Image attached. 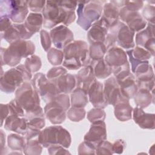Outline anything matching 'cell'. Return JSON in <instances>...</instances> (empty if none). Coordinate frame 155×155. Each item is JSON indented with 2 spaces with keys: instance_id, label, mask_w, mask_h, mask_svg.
Here are the masks:
<instances>
[{
  "instance_id": "5",
  "label": "cell",
  "mask_w": 155,
  "mask_h": 155,
  "mask_svg": "<svg viewBox=\"0 0 155 155\" xmlns=\"http://www.w3.org/2000/svg\"><path fill=\"white\" fill-rule=\"evenodd\" d=\"M102 2L99 1H84L78 2L76 13L77 24L84 30H88L92 24L102 16Z\"/></svg>"
},
{
  "instance_id": "25",
  "label": "cell",
  "mask_w": 155,
  "mask_h": 155,
  "mask_svg": "<svg viewBox=\"0 0 155 155\" xmlns=\"http://www.w3.org/2000/svg\"><path fill=\"white\" fill-rule=\"evenodd\" d=\"M53 82H54L61 94H68L71 93L76 87L75 75L68 73L62 75Z\"/></svg>"
},
{
  "instance_id": "10",
  "label": "cell",
  "mask_w": 155,
  "mask_h": 155,
  "mask_svg": "<svg viewBox=\"0 0 155 155\" xmlns=\"http://www.w3.org/2000/svg\"><path fill=\"white\" fill-rule=\"evenodd\" d=\"M30 83L39 96L47 104L61 94L54 82L49 81L47 76L42 73H36Z\"/></svg>"
},
{
  "instance_id": "48",
  "label": "cell",
  "mask_w": 155,
  "mask_h": 155,
  "mask_svg": "<svg viewBox=\"0 0 155 155\" xmlns=\"http://www.w3.org/2000/svg\"><path fill=\"white\" fill-rule=\"evenodd\" d=\"M143 5V2L142 1H125L124 7L130 11L138 12Z\"/></svg>"
},
{
  "instance_id": "38",
  "label": "cell",
  "mask_w": 155,
  "mask_h": 155,
  "mask_svg": "<svg viewBox=\"0 0 155 155\" xmlns=\"http://www.w3.org/2000/svg\"><path fill=\"white\" fill-rule=\"evenodd\" d=\"M105 112L102 108H93L91 109L87 115L88 120L91 123H94L99 121L104 120L105 119Z\"/></svg>"
},
{
  "instance_id": "31",
  "label": "cell",
  "mask_w": 155,
  "mask_h": 155,
  "mask_svg": "<svg viewBox=\"0 0 155 155\" xmlns=\"http://www.w3.org/2000/svg\"><path fill=\"white\" fill-rule=\"evenodd\" d=\"M88 102V93L82 88L76 87L71 94V107L84 108Z\"/></svg>"
},
{
  "instance_id": "45",
  "label": "cell",
  "mask_w": 155,
  "mask_h": 155,
  "mask_svg": "<svg viewBox=\"0 0 155 155\" xmlns=\"http://www.w3.org/2000/svg\"><path fill=\"white\" fill-rule=\"evenodd\" d=\"M40 38L42 47L45 51H48L51 48V39L48 31L45 30H41L40 31Z\"/></svg>"
},
{
  "instance_id": "35",
  "label": "cell",
  "mask_w": 155,
  "mask_h": 155,
  "mask_svg": "<svg viewBox=\"0 0 155 155\" xmlns=\"http://www.w3.org/2000/svg\"><path fill=\"white\" fill-rule=\"evenodd\" d=\"M47 59L49 62L54 65L58 66L62 64L64 59V52L56 48H51L47 51Z\"/></svg>"
},
{
  "instance_id": "39",
  "label": "cell",
  "mask_w": 155,
  "mask_h": 155,
  "mask_svg": "<svg viewBox=\"0 0 155 155\" xmlns=\"http://www.w3.org/2000/svg\"><path fill=\"white\" fill-rule=\"evenodd\" d=\"M130 50L132 56L140 61H148L151 56V53L148 51L139 46H136L134 48L130 49Z\"/></svg>"
},
{
  "instance_id": "17",
  "label": "cell",
  "mask_w": 155,
  "mask_h": 155,
  "mask_svg": "<svg viewBox=\"0 0 155 155\" xmlns=\"http://www.w3.org/2000/svg\"><path fill=\"white\" fill-rule=\"evenodd\" d=\"M33 35L24 23L13 24L8 29L1 33V38L11 44L21 39L28 40Z\"/></svg>"
},
{
  "instance_id": "42",
  "label": "cell",
  "mask_w": 155,
  "mask_h": 155,
  "mask_svg": "<svg viewBox=\"0 0 155 155\" xmlns=\"http://www.w3.org/2000/svg\"><path fill=\"white\" fill-rule=\"evenodd\" d=\"M8 109L10 111V114L12 115H16L20 117H24L25 116V111L22 108V107L19 104L17 101L14 99L12 100L8 104Z\"/></svg>"
},
{
  "instance_id": "3",
  "label": "cell",
  "mask_w": 155,
  "mask_h": 155,
  "mask_svg": "<svg viewBox=\"0 0 155 155\" xmlns=\"http://www.w3.org/2000/svg\"><path fill=\"white\" fill-rule=\"evenodd\" d=\"M35 45L29 40L21 39L15 42L7 48H1V65H8L10 67H16L22 58H27L34 54Z\"/></svg>"
},
{
  "instance_id": "51",
  "label": "cell",
  "mask_w": 155,
  "mask_h": 155,
  "mask_svg": "<svg viewBox=\"0 0 155 155\" xmlns=\"http://www.w3.org/2000/svg\"><path fill=\"white\" fill-rule=\"evenodd\" d=\"M1 33L8 29L13 24L10 19L7 16H1Z\"/></svg>"
},
{
  "instance_id": "23",
  "label": "cell",
  "mask_w": 155,
  "mask_h": 155,
  "mask_svg": "<svg viewBox=\"0 0 155 155\" xmlns=\"http://www.w3.org/2000/svg\"><path fill=\"white\" fill-rule=\"evenodd\" d=\"M76 87H79L88 93L91 85L96 81L93 68L90 65L83 67L75 75Z\"/></svg>"
},
{
  "instance_id": "37",
  "label": "cell",
  "mask_w": 155,
  "mask_h": 155,
  "mask_svg": "<svg viewBox=\"0 0 155 155\" xmlns=\"http://www.w3.org/2000/svg\"><path fill=\"white\" fill-rule=\"evenodd\" d=\"M86 114L84 108L71 107L68 110L67 116L73 122H79L82 120Z\"/></svg>"
},
{
  "instance_id": "21",
  "label": "cell",
  "mask_w": 155,
  "mask_h": 155,
  "mask_svg": "<svg viewBox=\"0 0 155 155\" xmlns=\"http://www.w3.org/2000/svg\"><path fill=\"white\" fill-rule=\"evenodd\" d=\"M4 128L25 136L28 130V119L25 117L10 114L5 120Z\"/></svg>"
},
{
  "instance_id": "52",
  "label": "cell",
  "mask_w": 155,
  "mask_h": 155,
  "mask_svg": "<svg viewBox=\"0 0 155 155\" xmlns=\"http://www.w3.org/2000/svg\"><path fill=\"white\" fill-rule=\"evenodd\" d=\"M1 125L2 126L4 122L6 119V118L9 116L10 111L8 109V104H1Z\"/></svg>"
},
{
  "instance_id": "4",
  "label": "cell",
  "mask_w": 155,
  "mask_h": 155,
  "mask_svg": "<svg viewBox=\"0 0 155 155\" xmlns=\"http://www.w3.org/2000/svg\"><path fill=\"white\" fill-rule=\"evenodd\" d=\"M31 73L24 64H19L4 72L1 76V90L5 93H12L20 87L24 82L31 80Z\"/></svg>"
},
{
  "instance_id": "12",
  "label": "cell",
  "mask_w": 155,
  "mask_h": 155,
  "mask_svg": "<svg viewBox=\"0 0 155 155\" xmlns=\"http://www.w3.org/2000/svg\"><path fill=\"white\" fill-rule=\"evenodd\" d=\"M115 34L116 44L122 48L130 50L134 47L135 33L120 21H118L109 27Z\"/></svg>"
},
{
  "instance_id": "14",
  "label": "cell",
  "mask_w": 155,
  "mask_h": 155,
  "mask_svg": "<svg viewBox=\"0 0 155 155\" xmlns=\"http://www.w3.org/2000/svg\"><path fill=\"white\" fill-rule=\"evenodd\" d=\"M104 92L108 105L114 106L122 101H129L122 93L119 85L114 76L110 77L105 81Z\"/></svg>"
},
{
  "instance_id": "40",
  "label": "cell",
  "mask_w": 155,
  "mask_h": 155,
  "mask_svg": "<svg viewBox=\"0 0 155 155\" xmlns=\"http://www.w3.org/2000/svg\"><path fill=\"white\" fill-rule=\"evenodd\" d=\"M66 73H67V70L65 67L61 66L54 67L51 68L47 72L46 76L49 81L54 82Z\"/></svg>"
},
{
  "instance_id": "1",
  "label": "cell",
  "mask_w": 155,
  "mask_h": 155,
  "mask_svg": "<svg viewBox=\"0 0 155 155\" xmlns=\"http://www.w3.org/2000/svg\"><path fill=\"white\" fill-rule=\"evenodd\" d=\"M42 14L43 25L48 29H52L61 23L68 26L76 18L75 11L61 7L59 1H47Z\"/></svg>"
},
{
  "instance_id": "2",
  "label": "cell",
  "mask_w": 155,
  "mask_h": 155,
  "mask_svg": "<svg viewBox=\"0 0 155 155\" xmlns=\"http://www.w3.org/2000/svg\"><path fill=\"white\" fill-rule=\"evenodd\" d=\"M63 67L70 70H76L90 65L91 59L86 42L73 41L64 49Z\"/></svg>"
},
{
  "instance_id": "49",
  "label": "cell",
  "mask_w": 155,
  "mask_h": 155,
  "mask_svg": "<svg viewBox=\"0 0 155 155\" xmlns=\"http://www.w3.org/2000/svg\"><path fill=\"white\" fill-rule=\"evenodd\" d=\"M49 154H67L70 153L65 149L64 147L59 145H52L47 148Z\"/></svg>"
},
{
  "instance_id": "29",
  "label": "cell",
  "mask_w": 155,
  "mask_h": 155,
  "mask_svg": "<svg viewBox=\"0 0 155 155\" xmlns=\"http://www.w3.org/2000/svg\"><path fill=\"white\" fill-rule=\"evenodd\" d=\"M114 107V115L117 120L125 122L131 119L133 108L130 104L129 101L120 102Z\"/></svg>"
},
{
  "instance_id": "22",
  "label": "cell",
  "mask_w": 155,
  "mask_h": 155,
  "mask_svg": "<svg viewBox=\"0 0 155 155\" xmlns=\"http://www.w3.org/2000/svg\"><path fill=\"white\" fill-rule=\"evenodd\" d=\"M133 119L134 122L143 129L153 130L155 128V115L145 113L142 108L136 107L133 110Z\"/></svg>"
},
{
  "instance_id": "33",
  "label": "cell",
  "mask_w": 155,
  "mask_h": 155,
  "mask_svg": "<svg viewBox=\"0 0 155 155\" xmlns=\"http://www.w3.org/2000/svg\"><path fill=\"white\" fill-rule=\"evenodd\" d=\"M88 51L91 61H95L104 58L107 49L104 43L96 42L90 44Z\"/></svg>"
},
{
  "instance_id": "20",
  "label": "cell",
  "mask_w": 155,
  "mask_h": 155,
  "mask_svg": "<svg viewBox=\"0 0 155 155\" xmlns=\"http://www.w3.org/2000/svg\"><path fill=\"white\" fill-rule=\"evenodd\" d=\"M88 97L89 101L95 108L104 109L108 105L104 92V85L97 80L90 87Z\"/></svg>"
},
{
  "instance_id": "7",
  "label": "cell",
  "mask_w": 155,
  "mask_h": 155,
  "mask_svg": "<svg viewBox=\"0 0 155 155\" xmlns=\"http://www.w3.org/2000/svg\"><path fill=\"white\" fill-rule=\"evenodd\" d=\"M70 104L68 94H59L45 106L44 111L45 118L53 125L63 123L66 119V112L70 108Z\"/></svg>"
},
{
  "instance_id": "50",
  "label": "cell",
  "mask_w": 155,
  "mask_h": 155,
  "mask_svg": "<svg viewBox=\"0 0 155 155\" xmlns=\"http://www.w3.org/2000/svg\"><path fill=\"white\" fill-rule=\"evenodd\" d=\"M126 143L125 142L120 139L116 140L113 143H112V149L113 153L122 154L125 148Z\"/></svg>"
},
{
  "instance_id": "15",
  "label": "cell",
  "mask_w": 155,
  "mask_h": 155,
  "mask_svg": "<svg viewBox=\"0 0 155 155\" xmlns=\"http://www.w3.org/2000/svg\"><path fill=\"white\" fill-rule=\"evenodd\" d=\"M50 35L55 48L60 50L64 49L74 40L72 31L63 24L57 25L51 29Z\"/></svg>"
},
{
  "instance_id": "30",
  "label": "cell",
  "mask_w": 155,
  "mask_h": 155,
  "mask_svg": "<svg viewBox=\"0 0 155 155\" xmlns=\"http://www.w3.org/2000/svg\"><path fill=\"white\" fill-rule=\"evenodd\" d=\"M120 9L111 1L105 2L103 5L101 17L106 20L110 26L119 20Z\"/></svg>"
},
{
  "instance_id": "11",
  "label": "cell",
  "mask_w": 155,
  "mask_h": 155,
  "mask_svg": "<svg viewBox=\"0 0 155 155\" xmlns=\"http://www.w3.org/2000/svg\"><path fill=\"white\" fill-rule=\"evenodd\" d=\"M104 59L106 63L111 67L113 74L124 70L130 69L127 54L120 47L114 46L109 48Z\"/></svg>"
},
{
  "instance_id": "18",
  "label": "cell",
  "mask_w": 155,
  "mask_h": 155,
  "mask_svg": "<svg viewBox=\"0 0 155 155\" xmlns=\"http://www.w3.org/2000/svg\"><path fill=\"white\" fill-rule=\"evenodd\" d=\"M106 139L107 129L104 120L91 123L89 131L84 137V140L91 143L96 148L99 143Z\"/></svg>"
},
{
  "instance_id": "28",
  "label": "cell",
  "mask_w": 155,
  "mask_h": 155,
  "mask_svg": "<svg viewBox=\"0 0 155 155\" xmlns=\"http://www.w3.org/2000/svg\"><path fill=\"white\" fill-rule=\"evenodd\" d=\"M154 90L151 91L145 89L140 88L134 96L135 104L137 107L140 108H145L151 104L154 103Z\"/></svg>"
},
{
  "instance_id": "26",
  "label": "cell",
  "mask_w": 155,
  "mask_h": 155,
  "mask_svg": "<svg viewBox=\"0 0 155 155\" xmlns=\"http://www.w3.org/2000/svg\"><path fill=\"white\" fill-rule=\"evenodd\" d=\"M93 71L94 75L98 79H105L112 73V68L105 61L104 59L91 61L90 65Z\"/></svg>"
},
{
  "instance_id": "24",
  "label": "cell",
  "mask_w": 155,
  "mask_h": 155,
  "mask_svg": "<svg viewBox=\"0 0 155 155\" xmlns=\"http://www.w3.org/2000/svg\"><path fill=\"white\" fill-rule=\"evenodd\" d=\"M117 81L119 85L122 94L129 100L133 98L138 90L134 75L131 72L124 78L117 80Z\"/></svg>"
},
{
  "instance_id": "6",
  "label": "cell",
  "mask_w": 155,
  "mask_h": 155,
  "mask_svg": "<svg viewBox=\"0 0 155 155\" xmlns=\"http://www.w3.org/2000/svg\"><path fill=\"white\" fill-rule=\"evenodd\" d=\"M38 139L44 148L59 145L68 148L71 142L70 133L62 126L58 125L48 127L41 130Z\"/></svg>"
},
{
  "instance_id": "36",
  "label": "cell",
  "mask_w": 155,
  "mask_h": 155,
  "mask_svg": "<svg viewBox=\"0 0 155 155\" xmlns=\"http://www.w3.org/2000/svg\"><path fill=\"white\" fill-rule=\"evenodd\" d=\"M26 68L32 73L39 71L41 67L42 62L40 58L35 54H33L26 58L24 63Z\"/></svg>"
},
{
  "instance_id": "13",
  "label": "cell",
  "mask_w": 155,
  "mask_h": 155,
  "mask_svg": "<svg viewBox=\"0 0 155 155\" xmlns=\"http://www.w3.org/2000/svg\"><path fill=\"white\" fill-rule=\"evenodd\" d=\"M119 19L134 33L145 28L148 23L138 12L130 11L124 6L120 9Z\"/></svg>"
},
{
  "instance_id": "9",
  "label": "cell",
  "mask_w": 155,
  "mask_h": 155,
  "mask_svg": "<svg viewBox=\"0 0 155 155\" xmlns=\"http://www.w3.org/2000/svg\"><path fill=\"white\" fill-rule=\"evenodd\" d=\"M15 99L25 112L40 107L39 94L29 82H24L15 91Z\"/></svg>"
},
{
  "instance_id": "32",
  "label": "cell",
  "mask_w": 155,
  "mask_h": 155,
  "mask_svg": "<svg viewBox=\"0 0 155 155\" xmlns=\"http://www.w3.org/2000/svg\"><path fill=\"white\" fill-rule=\"evenodd\" d=\"M7 145L12 151H23L26 145V139L23 135L12 133L7 136Z\"/></svg>"
},
{
  "instance_id": "27",
  "label": "cell",
  "mask_w": 155,
  "mask_h": 155,
  "mask_svg": "<svg viewBox=\"0 0 155 155\" xmlns=\"http://www.w3.org/2000/svg\"><path fill=\"white\" fill-rule=\"evenodd\" d=\"M44 18L42 13H30L24 24L28 31L33 35L40 31L43 25Z\"/></svg>"
},
{
  "instance_id": "8",
  "label": "cell",
  "mask_w": 155,
  "mask_h": 155,
  "mask_svg": "<svg viewBox=\"0 0 155 155\" xmlns=\"http://www.w3.org/2000/svg\"><path fill=\"white\" fill-rule=\"evenodd\" d=\"M28 1H0L1 16L8 17L14 24H22L25 21L28 15Z\"/></svg>"
},
{
  "instance_id": "44",
  "label": "cell",
  "mask_w": 155,
  "mask_h": 155,
  "mask_svg": "<svg viewBox=\"0 0 155 155\" xmlns=\"http://www.w3.org/2000/svg\"><path fill=\"white\" fill-rule=\"evenodd\" d=\"M96 154H113L112 143L107 140H104L98 145L96 148Z\"/></svg>"
},
{
  "instance_id": "16",
  "label": "cell",
  "mask_w": 155,
  "mask_h": 155,
  "mask_svg": "<svg viewBox=\"0 0 155 155\" xmlns=\"http://www.w3.org/2000/svg\"><path fill=\"white\" fill-rule=\"evenodd\" d=\"M154 24L147 23L146 28L138 31L136 35L135 42L137 46L148 51L151 56H154Z\"/></svg>"
},
{
  "instance_id": "19",
  "label": "cell",
  "mask_w": 155,
  "mask_h": 155,
  "mask_svg": "<svg viewBox=\"0 0 155 155\" xmlns=\"http://www.w3.org/2000/svg\"><path fill=\"white\" fill-rule=\"evenodd\" d=\"M109 27V24L102 17L93 23L87 33V38L90 44L104 43Z\"/></svg>"
},
{
  "instance_id": "41",
  "label": "cell",
  "mask_w": 155,
  "mask_h": 155,
  "mask_svg": "<svg viewBox=\"0 0 155 155\" xmlns=\"http://www.w3.org/2000/svg\"><path fill=\"white\" fill-rule=\"evenodd\" d=\"M142 16L148 22L154 24L155 7L153 4H147L142 10Z\"/></svg>"
},
{
  "instance_id": "46",
  "label": "cell",
  "mask_w": 155,
  "mask_h": 155,
  "mask_svg": "<svg viewBox=\"0 0 155 155\" xmlns=\"http://www.w3.org/2000/svg\"><path fill=\"white\" fill-rule=\"evenodd\" d=\"M45 125V117H37L28 120V128L41 130Z\"/></svg>"
},
{
  "instance_id": "34",
  "label": "cell",
  "mask_w": 155,
  "mask_h": 155,
  "mask_svg": "<svg viewBox=\"0 0 155 155\" xmlns=\"http://www.w3.org/2000/svg\"><path fill=\"white\" fill-rule=\"evenodd\" d=\"M43 146L39 142L38 138L26 140V145L23 150L25 154H40Z\"/></svg>"
},
{
  "instance_id": "43",
  "label": "cell",
  "mask_w": 155,
  "mask_h": 155,
  "mask_svg": "<svg viewBox=\"0 0 155 155\" xmlns=\"http://www.w3.org/2000/svg\"><path fill=\"white\" fill-rule=\"evenodd\" d=\"M46 1L42 0L28 1V6L30 11L33 13H42Z\"/></svg>"
},
{
  "instance_id": "53",
  "label": "cell",
  "mask_w": 155,
  "mask_h": 155,
  "mask_svg": "<svg viewBox=\"0 0 155 155\" xmlns=\"http://www.w3.org/2000/svg\"><path fill=\"white\" fill-rule=\"evenodd\" d=\"M1 153L2 152L4 148H5V134L4 133L2 130H1Z\"/></svg>"
},
{
  "instance_id": "47",
  "label": "cell",
  "mask_w": 155,
  "mask_h": 155,
  "mask_svg": "<svg viewBox=\"0 0 155 155\" xmlns=\"http://www.w3.org/2000/svg\"><path fill=\"white\" fill-rule=\"evenodd\" d=\"M79 154H96V148L87 141L84 140L78 147Z\"/></svg>"
}]
</instances>
